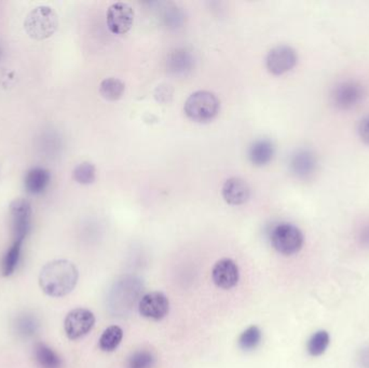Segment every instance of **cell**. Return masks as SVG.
Instances as JSON below:
<instances>
[{"label":"cell","instance_id":"52a82bcc","mask_svg":"<svg viewBox=\"0 0 369 368\" xmlns=\"http://www.w3.org/2000/svg\"><path fill=\"white\" fill-rule=\"evenodd\" d=\"M95 325V316L90 310L77 308L66 316L64 330L66 336L72 340L82 338L92 330Z\"/></svg>","mask_w":369,"mask_h":368},{"label":"cell","instance_id":"603a6c76","mask_svg":"<svg viewBox=\"0 0 369 368\" xmlns=\"http://www.w3.org/2000/svg\"><path fill=\"white\" fill-rule=\"evenodd\" d=\"M261 341V332L257 326H250L239 338L240 348L246 351L254 350Z\"/></svg>","mask_w":369,"mask_h":368},{"label":"cell","instance_id":"9c48e42d","mask_svg":"<svg viewBox=\"0 0 369 368\" xmlns=\"http://www.w3.org/2000/svg\"><path fill=\"white\" fill-rule=\"evenodd\" d=\"M106 22L114 35H126L133 26V8L123 1L113 4L107 10Z\"/></svg>","mask_w":369,"mask_h":368},{"label":"cell","instance_id":"44dd1931","mask_svg":"<svg viewBox=\"0 0 369 368\" xmlns=\"http://www.w3.org/2000/svg\"><path fill=\"white\" fill-rule=\"evenodd\" d=\"M329 346V334L326 330H319L309 339L307 349L311 357H320Z\"/></svg>","mask_w":369,"mask_h":368},{"label":"cell","instance_id":"9a60e30c","mask_svg":"<svg viewBox=\"0 0 369 368\" xmlns=\"http://www.w3.org/2000/svg\"><path fill=\"white\" fill-rule=\"evenodd\" d=\"M50 183H51V173L45 167H32L25 175V189L31 194H43Z\"/></svg>","mask_w":369,"mask_h":368},{"label":"cell","instance_id":"ba28073f","mask_svg":"<svg viewBox=\"0 0 369 368\" xmlns=\"http://www.w3.org/2000/svg\"><path fill=\"white\" fill-rule=\"evenodd\" d=\"M298 55L290 45H280L272 48L266 57V67L272 75L281 76L293 69L297 64Z\"/></svg>","mask_w":369,"mask_h":368},{"label":"cell","instance_id":"ac0fdd59","mask_svg":"<svg viewBox=\"0 0 369 368\" xmlns=\"http://www.w3.org/2000/svg\"><path fill=\"white\" fill-rule=\"evenodd\" d=\"M124 91H126V84L118 78H106L99 84V94L109 102H115L121 99Z\"/></svg>","mask_w":369,"mask_h":368},{"label":"cell","instance_id":"7402d4cb","mask_svg":"<svg viewBox=\"0 0 369 368\" xmlns=\"http://www.w3.org/2000/svg\"><path fill=\"white\" fill-rule=\"evenodd\" d=\"M72 179L82 185H90L97 179V169L92 163H80L72 171Z\"/></svg>","mask_w":369,"mask_h":368},{"label":"cell","instance_id":"cb8c5ba5","mask_svg":"<svg viewBox=\"0 0 369 368\" xmlns=\"http://www.w3.org/2000/svg\"><path fill=\"white\" fill-rule=\"evenodd\" d=\"M169 63L171 65V70H173L176 74H180V72H184L192 68V57L184 49L176 50L172 55Z\"/></svg>","mask_w":369,"mask_h":368},{"label":"cell","instance_id":"7a4b0ae2","mask_svg":"<svg viewBox=\"0 0 369 368\" xmlns=\"http://www.w3.org/2000/svg\"><path fill=\"white\" fill-rule=\"evenodd\" d=\"M184 113L192 121L206 123L217 117L221 101L213 92L200 90L189 95L184 106Z\"/></svg>","mask_w":369,"mask_h":368},{"label":"cell","instance_id":"8fae6325","mask_svg":"<svg viewBox=\"0 0 369 368\" xmlns=\"http://www.w3.org/2000/svg\"><path fill=\"white\" fill-rule=\"evenodd\" d=\"M239 267L230 258L219 260L213 267V282L219 289H230L239 282Z\"/></svg>","mask_w":369,"mask_h":368},{"label":"cell","instance_id":"e0dca14e","mask_svg":"<svg viewBox=\"0 0 369 368\" xmlns=\"http://www.w3.org/2000/svg\"><path fill=\"white\" fill-rule=\"evenodd\" d=\"M16 334L23 339L33 338L38 333L39 321L36 316L30 313H24L18 316L14 323Z\"/></svg>","mask_w":369,"mask_h":368},{"label":"cell","instance_id":"8992f818","mask_svg":"<svg viewBox=\"0 0 369 368\" xmlns=\"http://www.w3.org/2000/svg\"><path fill=\"white\" fill-rule=\"evenodd\" d=\"M12 233L14 241L24 242L32 229V206L25 199H16L10 204Z\"/></svg>","mask_w":369,"mask_h":368},{"label":"cell","instance_id":"2e32d148","mask_svg":"<svg viewBox=\"0 0 369 368\" xmlns=\"http://www.w3.org/2000/svg\"><path fill=\"white\" fill-rule=\"evenodd\" d=\"M34 352L35 359L41 368H61V357L45 343H37Z\"/></svg>","mask_w":369,"mask_h":368},{"label":"cell","instance_id":"30bf717a","mask_svg":"<svg viewBox=\"0 0 369 368\" xmlns=\"http://www.w3.org/2000/svg\"><path fill=\"white\" fill-rule=\"evenodd\" d=\"M170 301L165 294L160 291H151L141 299L138 311L144 318L160 321L169 313Z\"/></svg>","mask_w":369,"mask_h":368},{"label":"cell","instance_id":"5bb4252c","mask_svg":"<svg viewBox=\"0 0 369 368\" xmlns=\"http://www.w3.org/2000/svg\"><path fill=\"white\" fill-rule=\"evenodd\" d=\"M275 145L270 140L261 138L255 140L248 150V159L255 167H265L272 161L275 157Z\"/></svg>","mask_w":369,"mask_h":368},{"label":"cell","instance_id":"6da1fadb","mask_svg":"<svg viewBox=\"0 0 369 368\" xmlns=\"http://www.w3.org/2000/svg\"><path fill=\"white\" fill-rule=\"evenodd\" d=\"M77 267L70 260H57L48 262L39 274V285L50 297H64L72 293L78 282Z\"/></svg>","mask_w":369,"mask_h":368},{"label":"cell","instance_id":"d6986e66","mask_svg":"<svg viewBox=\"0 0 369 368\" xmlns=\"http://www.w3.org/2000/svg\"><path fill=\"white\" fill-rule=\"evenodd\" d=\"M122 338H123V330L120 326H109L104 330L101 338H99V348L104 352H113L119 347Z\"/></svg>","mask_w":369,"mask_h":368},{"label":"cell","instance_id":"4fadbf2b","mask_svg":"<svg viewBox=\"0 0 369 368\" xmlns=\"http://www.w3.org/2000/svg\"><path fill=\"white\" fill-rule=\"evenodd\" d=\"M221 194L230 206H241L250 199V188L244 179L231 177L224 184Z\"/></svg>","mask_w":369,"mask_h":368},{"label":"cell","instance_id":"277c9868","mask_svg":"<svg viewBox=\"0 0 369 368\" xmlns=\"http://www.w3.org/2000/svg\"><path fill=\"white\" fill-rule=\"evenodd\" d=\"M270 241L277 253L292 256L302 251L304 237L302 231L295 225L281 223L271 231Z\"/></svg>","mask_w":369,"mask_h":368},{"label":"cell","instance_id":"3957f363","mask_svg":"<svg viewBox=\"0 0 369 368\" xmlns=\"http://www.w3.org/2000/svg\"><path fill=\"white\" fill-rule=\"evenodd\" d=\"M59 28V18L55 10L48 6H39L26 16L25 32L35 40H45L53 36Z\"/></svg>","mask_w":369,"mask_h":368},{"label":"cell","instance_id":"5b68a950","mask_svg":"<svg viewBox=\"0 0 369 368\" xmlns=\"http://www.w3.org/2000/svg\"><path fill=\"white\" fill-rule=\"evenodd\" d=\"M365 91L360 82L346 80L334 87L331 92V103L339 111H350L363 101Z\"/></svg>","mask_w":369,"mask_h":368},{"label":"cell","instance_id":"4316f807","mask_svg":"<svg viewBox=\"0 0 369 368\" xmlns=\"http://www.w3.org/2000/svg\"><path fill=\"white\" fill-rule=\"evenodd\" d=\"M358 239H360V244H362L363 247H369V224L366 225V226L360 230Z\"/></svg>","mask_w":369,"mask_h":368},{"label":"cell","instance_id":"7c38bea8","mask_svg":"<svg viewBox=\"0 0 369 368\" xmlns=\"http://www.w3.org/2000/svg\"><path fill=\"white\" fill-rule=\"evenodd\" d=\"M318 167L316 156L309 150H299L290 159L292 174L299 179H308L314 174Z\"/></svg>","mask_w":369,"mask_h":368},{"label":"cell","instance_id":"ffe728a7","mask_svg":"<svg viewBox=\"0 0 369 368\" xmlns=\"http://www.w3.org/2000/svg\"><path fill=\"white\" fill-rule=\"evenodd\" d=\"M23 242L13 241L10 249L8 250L7 253L4 256L3 267H1V272H3L4 277H10L16 269L18 268V262H20L21 251H22Z\"/></svg>","mask_w":369,"mask_h":368},{"label":"cell","instance_id":"d4e9b609","mask_svg":"<svg viewBox=\"0 0 369 368\" xmlns=\"http://www.w3.org/2000/svg\"><path fill=\"white\" fill-rule=\"evenodd\" d=\"M155 364V355L150 351H136L128 361V368H151Z\"/></svg>","mask_w":369,"mask_h":368},{"label":"cell","instance_id":"83f0119b","mask_svg":"<svg viewBox=\"0 0 369 368\" xmlns=\"http://www.w3.org/2000/svg\"><path fill=\"white\" fill-rule=\"evenodd\" d=\"M1 53H3V49H1V45H0V57H1Z\"/></svg>","mask_w":369,"mask_h":368},{"label":"cell","instance_id":"484cf974","mask_svg":"<svg viewBox=\"0 0 369 368\" xmlns=\"http://www.w3.org/2000/svg\"><path fill=\"white\" fill-rule=\"evenodd\" d=\"M358 135L365 144L369 146V115L363 118L358 123Z\"/></svg>","mask_w":369,"mask_h":368}]
</instances>
